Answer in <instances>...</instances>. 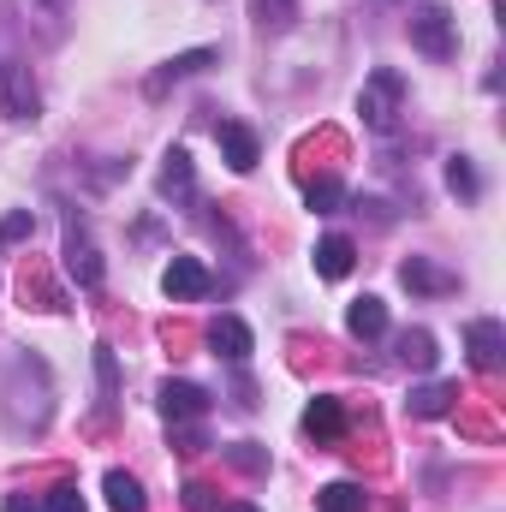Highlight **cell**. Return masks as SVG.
Returning a JSON list of instances; mask_svg holds the SVG:
<instances>
[{
	"label": "cell",
	"instance_id": "6da1fadb",
	"mask_svg": "<svg viewBox=\"0 0 506 512\" xmlns=\"http://www.w3.org/2000/svg\"><path fill=\"white\" fill-rule=\"evenodd\" d=\"M358 120L387 137V131H399L405 120V78L393 72V66H376L370 78H364V90H358Z\"/></svg>",
	"mask_w": 506,
	"mask_h": 512
},
{
	"label": "cell",
	"instance_id": "7a4b0ae2",
	"mask_svg": "<svg viewBox=\"0 0 506 512\" xmlns=\"http://www.w3.org/2000/svg\"><path fill=\"white\" fill-rule=\"evenodd\" d=\"M411 48L423 54V60H453L459 54V18L447 12V6H417L411 12Z\"/></svg>",
	"mask_w": 506,
	"mask_h": 512
},
{
	"label": "cell",
	"instance_id": "3957f363",
	"mask_svg": "<svg viewBox=\"0 0 506 512\" xmlns=\"http://www.w3.org/2000/svg\"><path fill=\"white\" fill-rule=\"evenodd\" d=\"M36 114H42V90H36L30 66H24V60H0V120L24 126V120H36Z\"/></svg>",
	"mask_w": 506,
	"mask_h": 512
},
{
	"label": "cell",
	"instance_id": "277c9868",
	"mask_svg": "<svg viewBox=\"0 0 506 512\" xmlns=\"http://www.w3.org/2000/svg\"><path fill=\"white\" fill-rule=\"evenodd\" d=\"M60 256H66V274H72L84 292H96V286H102V274H108V268H102V251L90 245V233H84V221H78V215H66V245H60Z\"/></svg>",
	"mask_w": 506,
	"mask_h": 512
},
{
	"label": "cell",
	"instance_id": "5b68a950",
	"mask_svg": "<svg viewBox=\"0 0 506 512\" xmlns=\"http://www.w3.org/2000/svg\"><path fill=\"white\" fill-rule=\"evenodd\" d=\"M161 292H167L173 304H197V298L215 292V274L203 268V256H173V262L161 268Z\"/></svg>",
	"mask_w": 506,
	"mask_h": 512
},
{
	"label": "cell",
	"instance_id": "8992f818",
	"mask_svg": "<svg viewBox=\"0 0 506 512\" xmlns=\"http://www.w3.org/2000/svg\"><path fill=\"white\" fill-rule=\"evenodd\" d=\"M215 60H221V48H185V54H173V60H167L161 72H149V84H143V90H149V102H161V96H167L173 84H185V78L209 72Z\"/></svg>",
	"mask_w": 506,
	"mask_h": 512
},
{
	"label": "cell",
	"instance_id": "52a82bcc",
	"mask_svg": "<svg viewBox=\"0 0 506 512\" xmlns=\"http://www.w3.org/2000/svg\"><path fill=\"white\" fill-rule=\"evenodd\" d=\"M465 352H471V364H477V370H501V358H506V328L495 322V316H477V322L465 328Z\"/></svg>",
	"mask_w": 506,
	"mask_h": 512
},
{
	"label": "cell",
	"instance_id": "ba28073f",
	"mask_svg": "<svg viewBox=\"0 0 506 512\" xmlns=\"http://www.w3.org/2000/svg\"><path fill=\"white\" fill-rule=\"evenodd\" d=\"M161 417L167 423H197V417H209V393L197 382H161Z\"/></svg>",
	"mask_w": 506,
	"mask_h": 512
},
{
	"label": "cell",
	"instance_id": "9c48e42d",
	"mask_svg": "<svg viewBox=\"0 0 506 512\" xmlns=\"http://www.w3.org/2000/svg\"><path fill=\"white\" fill-rule=\"evenodd\" d=\"M209 346H215V358H227V364H245L256 352L251 328H245L239 316H215V322H209Z\"/></svg>",
	"mask_w": 506,
	"mask_h": 512
},
{
	"label": "cell",
	"instance_id": "30bf717a",
	"mask_svg": "<svg viewBox=\"0 0 506 512\" xmlns=\"http://www.w3.org/2000/svg\"><path fill=\"white\" fill-rule=\"evenodd\" d=\"M399 280H405L411 292H429V298H447V292H459V280H453L447 268H435L429 256H405V262H399Z\"/></svg>",
	"mask_w": 506,
	"mask_h": 512
},
{
	"label": "cell",
	"instance_id": "8fae6325",
	"mask_svg": "<svg viewBox=\"0 0 506 512\" xmlns=\"http://www.w3.org/2000/svg\"><path fill=\"white\" fill-rule=\"evenodd\" d=\"M215 137H221V149H227V167H233V173H251L256 155H262L256 131H251V126H239V120H221V126H215Z\"/></svg>",
	"mask_w": 506,
	"mask_h": 512
},
{
	"label": "cell",
	"instance_id": "7c38bea8",
	"mask_svg": "<svg viewBox=\"0 0 506 512\" xmlns=\"http://www.w3.org/2000/svg\"><path fill=\"white\" fill-rule=\"evenodd\" d=\"M352 262H358V245H352L346 233L316 239V274H322V280H346V274H352Z\"/></svg>",
	"mask_w": 506,
	"mask_h": 512
},
{
	"label": "cell",
	"instance_id": "4fadbf2b",
	"mask_svg": "<svg viewBox=\"0 0 506 512\" xmlns=\"http://www.w3.org/2000/svg\"><path fill=\"white\" fill-rule=\"evenodd\" d=\"M155 185H161V197H191V191H197V167H191V155H185V149H167Z\"/></svg>",
	"mask_w": 506,
	"mask_h": 512
},
{
	"label": "cell",
	"instance_id": "5bb4252c",
	"mask_svg": "<svg viewBox=\"0 0 506 512\" xmlns=\"http://www.w3.org/2000/svg\"><path fill=\"white\" fill-rule=\"evenodd\" d=\"M453 399H459V382H423V387H411L405 411H411V417H447Z\"/></svg>",
	"mask_w": 506,
	"mask_h": 512
},
{
	"label": "cell",
	"instance_id": "9a60e30c",
	"mask_svg": "<svg viewBox=\"0 0 506 512\" xmlns=\"http://www.w3.org/2000/svg\"><path fill=\"white\" fill-rule=\"evenodd\" d=\"M346 328H352L358 340H381V334H387V304H381L376 292L352 298V310H346Z\"/></svg>",
	"mask_w": 506,
	"mask_h": 512
},
{
	"label": "cell",
	"instance_id": "2e32d148",
	"mask_svg": "<svg viewBox=\"0 0 506 512\" xmlns=\"http://www.w3.org/2000/svg\"><path fill=\"white\" fill-rule=\"evenodd\" d=\"M102 495H108L114 512H143L149 507V495H143V483H137L131 471H108V477H102Z\"/></svg>",
	"mask_w": 506,
	"mask_h": 512
},
{
	"label": "cell",
	"instance_id": "e0dca14e",
	"mask_svg": "<svg viewBox=\"0 0 506 512\" xmlns=\"http://www.w3.org/2000/svg\"><path fill=\"white\" fill-rule=\"evenodd\" d=\"M435 358H441V352H435V334H429V328H405V334H399V364H405V370H435Z\"/></svg>",
	"mask_w": 506,
	"mask_h": 512
},
{
	"label": "cell",
	"instance_id": "ac0fdd59",
	"mask_svg": "<svg viewBox=\"0 0 506 512\" xmlns=\"http://www.w3.org/2000/svg\"><path fill=\"white\" fill-rule=\"evenodd\" d=\"M251 24L268 30V36L292 30V24H298V0H251Z\"/></svg>",
	"mask_w": 506,
	"mask_h": 512
},
{
	"label": "cell",
	"instance_id": "d6986e66",
	"mask_svg": "<svg viewBox=\"0 0 506 512\" xmlns=\"http://www.w3.org/2000/svg\"><path fill=\"white\" fill-rule=\"evenodd\" d=\"M340 423H346V417H340V399H310L304 429H310L316 441H334V435H340Z\"/></svg>",
	"mask_w": 506,
	"mask_h": 512
},
{
	"label": "cell",
	"instance_id": "ffe728a7",
	"mask_svg": "<svg viewBox=\"0 0 506 512\" xmlns=\"http://www.w3.org/2000/svg\"><path fill=\"white\" fill-rule=\"evenodd\" d=\"M316 507L322 512H370V495H364L358 483H328V489L316 495Z\"/></svg>",
	"mask_w": 506,
	"mask_h": 512
},
{
	"label": "cell",
	"instance_id": "44dd1931",
	"mask_svg": "<svg viewBox=\"0 0 506 512\" xmlns=\"http://www.w3.org/2000/svg\"><path fill=\"white\" fill-rule=\"evenodd\" d=\"M447 191H453V197H465V203H471V197L483 191V179H477L471 155H453V161H447Z\"/></svg>",
	"mask_w": 506,
	"mask_h": 512
},
{
	"label": "cell",
	"instance_id": "7402d4cb",
	"mask_svg": "<svg viewBox=\"0 0 506 512\" xmlns=\"http://www.w3.org/2000/svg\"><path fill=\"white\" fill-rule=\"evenodd\" d=\"M96 382H102V411H114V399H120V358L108 346H96Z\"/></svg>",
	"mask_w": 506,
	"mask_h": 512
},
{
	"label": "cell",
	"instance_id": "603a6c76",
	"mask_svg": "<svg viewBox=\"0 0 506 512\" xmlns=\"http://www.w3.org/2000/svg\"><path fill=\"white\" fill-rule=\"evenodd\" d=\"M304 197H310V209H316V215H334V209L346 203V185H340V179H310V191H304Z\"/></svg>",
	"mask_w": 506,
	"mask_h": 512
},
{
	"label": "cell",
	"instance_id": "cb8c5ba5",
	"mask_svg": "<svg viewBox=\"0 0 506 512\" xmlns=\"http://www.w3.org/2000/svg\"><path fill=\"white\" fill-rule=\"evenodd\" d=\"M227 459H233L239 471H251V477H262V471H268V453H262L256 441H239V447H227Z\"/></svg>",
	"mask_w": 506,
	"mask_h": 512
},
{
	"label": "cell",
	"instance_id": "d4e9b609",
	"mask_svg": "<svg viewBox=\"0 0 506 512\" xmlns=\"http://www.w3.org/2000/svg\"><path fill=\"white\" fill-rule=\"evenodd\" d=\"M36 233V215L30 209H12L6 221H0V245H18V239H30Z\"/></svg>",
	"mask_w": 506,
	"mask_h": 512
},
{
	"label": "cell",
	"instance_id": "484cf974",
	"mask_svg": "<svg viewBox=\"0 0 506 512\" xmlns=\"http://www.w3.org/2000/svg\"><path fill=\"white\" fill-rule=\"evenodd\" d=\"M185 512H221L215 489H209V483H185Z\"/></svg>",
	"mask_w": 506,
	"mask_h": 512
},
{
	"label": "cell",
	"instance_id": "4316f807",
	"mask_svg": "<svg viewBox=\"0 0 506 512\" xmlns=\"http://www.w3.org/2000/svg\"><path fill=\"white\" fill-rule=\"evenodd\" d=\"M48 512H84V495H78V483H60V489L48 495Z\"/></svg>",
	"mask_w": 506,
	"mask_h": 512
},
{
	"label": "cell",
	"instance_id": "83f0119b",
	"mask_svg": "<svg viewBox=\"0 0 506 512\" xmlns=\"http://www.w3.org/2000/svg\"><path fill=\"white\" fill-rule=\"evenodd\" d=\"M0 512H48V507H36L30 495H6V507H0Z\"/></svg>",
	"mask_w": 506,
	"mask_h": 512
},
{
	"label": "cell",
	"instance_id": "f1b7e54d",
	"mask_svg": "<svg viewBox=\"0 0 506 512\" xmlns=\"http://www.w3.org/2000/svg\"><path fill=\"white\" fill-rule=\"evenodd\" d=\"M36 6H48V12H66V6H72V0H36Z\"/></svg>",
	"mask_w": 506,
	"mask_h": 512
},
{
	"label": "cell",
	"instance_id": "f546056e",
	"mask_svg": "<svg viewBox=\"0 0 506 512\" xmlns=\"http://www.w3.org/2000/svg\"><path fill=\"white\" fill-rule=\"evenodd\" d=\"M221 512H256V507H251V501H239V507H221Z\"/></svg>",
	"mask_w": 506,
	"mask_h": 512
}]
</instances>
